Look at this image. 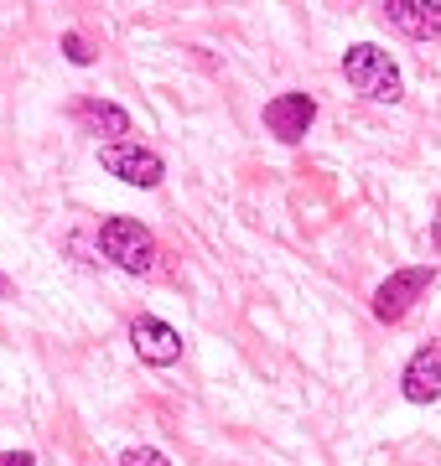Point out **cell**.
Wrapping results in <instances>:
<instances>
[{
    "instance_id": "11",
    "label": "cell",
    "mask_w": 441,
    "mask_h": 466,
    "mask_svg": "<svg viewBox=\"0 0 441 466\" xmlns=\"http://www.w3.org/2000/svg\"><path fill=\"white\" fill-rule=\"evenodd\" d=\"M119 466H171L161 451H151V446H136V451H125L119 456Z\"/></svg>"
},
{
    "instance_id": "13",
    "label": "cell",
    "mask_w": 441,
    "mask_h": 466,
    "mask_svg": "<svg viewBox=\"0 0 441 466\" xmlns=\"http://www.w3.org/2000/svg\"><path fill=\"white\" fill-rule=\"evenodd\" d=\"M431 249L441 254V202H436V223H431Z\"/></svg>"
},
{
    "instance_id": "1",
    "label": "cell",
    "mask_w": 441,
    "mask_h": 466,
    "mask_svg": "<svg viewBox=\"0 0 441 466\" xmlns=\"http://www.w3.org/2000/svg\"><path fill=\"white\" fill-rule=\"evenodd\" d=\"M343 78H348V88H354L358 99H369V104H395L405 94L400 63L379 42H354V47L343 52Z\"/></svg>"
},
{
    "instance_id": "2",
    "label": "cell",
    "mask_w": 441,
    "mask_h": 466,
    "mask_svg": "<svg viewBox=\"0 0 441 466\" xmlns=\"http://www.w3.org/2000/svg\"><path fill=\"white\" fill-rule=\"evenodd\" d=\"M99 254L125 275H151L156 269V233L140 218H109L99 228Z\"/></svg>"
},
{
    "instance_id": "8",
    "label": "cell",
    "mask_w": 441,
    "mask_h": 466,
    "mask_svg": "<svg viewBox=\"0 0 441 466\" xmlns=\"http://www.w3.org/2000/svg\"><path fill=\"white\" fill-rule=\"evenodd\" d=\"M379 16L390 21L395 32L415 36V42L441 36V5L436 0H390V5H379Z\"/></svg>"
},
{
    "instance_id": "4",
    "label": "cell",
    "mask_w": 441,
    "mask_h": 466,
    "mask_svg": "<svg viewBox=\"0 0 441 466\" xmlns=\"http://www.w3.org/2000/svg\"><path fill=\"white\" fill-rule=\"evenodd\" d=\"M99 167L125 187H161V177H167V161L151 146H104Z\"/></svg>"
},
{
    "instance_id": "6",
    "label": "cell",
    "mask_w": 441,
    "mask_h": 466,
    "mask_svg": "<svg viewBox=\"0 0 441 466\" xmlns=\"http://www.w3.org/2000/svg\"><path fill=\"white\" fill-rule=\"evenodd\" d=\"M317 119V99L312 94H281V99L265 104V130L281 140V146H302L306 130Z\"/></svg>"
},
{
    "instance_id": "9",
    "label": "cell",
    "mask_w": 441,
    "mask_h": 466,
    "mask_svg": "<svg viewBox=\"0 0 441 466\" xmlns=\"http://www.w3.org/2000/svg\"><path fill=\"white\" fill-rule=\"evenodd\" d=\"M78 115H84L88 130L104 135V140L130 135V109H119V104H109V99H84V104H78Z\"/></svg>"
},
{
    "instance_id": "7",
    "label": "cell",
    "mask_w": 441,
    "mask_h": 466,
    "mask_svg": "<svg viewBox=\"0 0 441 466\" xmlns=\"http://www.w3.org/2000/svg\"><path fill=\"white\" fill-rule=\"evenodd\" d=\"M400 389H405L410 404H436L441 400V342H421L410 352L405 373H400Z\"/></svg>"
},
{
    "instance_id": "12",
    "label": "cell",
    "mask_w": 441,
    "mask_h": 466,
    "mask_svg": "<svg viewBox=\"0 0 441 466\" xmlns=\"http://www.w3.org/2000/svg\"><path fill=\"white\" fill-rule=\"evenodd\" d=\"M0 466H36L32 451H0Z\"/></svg>"
},
{
    "instance_id": "5",
    "label": "cell",
    "mask_w": 441,
    "mask_h": 466,
    "mask_svg": "<svg viewBox=\"0 0 441 466\" xmlns=\"http://www.w3.org/2000/svg\"><path fill=\"white\" fill-rule=\"evenodd\" d=\"M130 348L140 352V363H151V368H171L177 358H182V332H177L171 321L151 317V311H140V317L130 321Z\"/></svg>"
},
{
    "instance_id": "14",
    "label": "cell",
    "mask_w": 441,
    "mask_h": 466,
    "mask_svg": "<svg viewBox=\"0 0 441 466\" xmlns=\"http://www.w3.org/2000/svg\"><path fill=\"white\" fill-rule=\"evenodd\" d=\"M0 296H11V280H5V275H0Z\"/></svg>"
},
{
    "instance_id": "10",
    "label": "cell",
    "mask_w": 441,
    "mask_h": 466,
    "mask_svg": "<svg viewBox=\"0 0 441 466\" xmlns=\"http://www.w3.org/2000/svg\"><path fill=\"white\" fill-rule=\"evenodd\" d=\"M63 57H68V63H78V67H88V63H94V47H88L78 32H68V36H63Z\"/></svg>"
},
{
    "instance_id": "3",
    "label": "cell",
    "mask_w": 441,
    "mask_h": 466,
    "mask_svg": "<svg viewBox=\"0 0 441 466\" xmlns=\"http://www.w3.org/2000/svg\"><path fill=\"white\" fill-rule=\"evenodd\" d=\"M431 285H436V269H426V265L395 269L390 280H379V290H374V321H385V327L405 321L410 306H415V300H421Z\"/></svg>"
}]
</instances>
